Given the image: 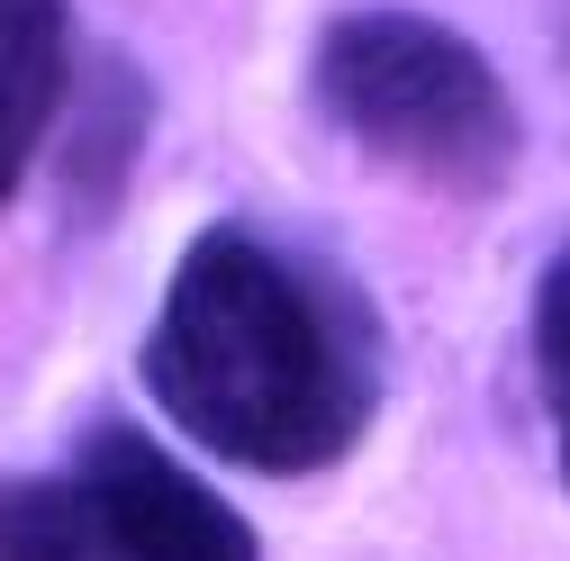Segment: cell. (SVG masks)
<instances>
[{"instance_id": "obj_5", "label": "cell", "mask_w": 570, "mask_h": 561, "mask_svg": "<svg viewBox=\"0 0 570 561\" xmlns=\"http://www.w3.org/2000/svg\"><path fill=\"white\" fill-rule=\"evenodd\" d=\"M534 372L552 398V426H561V480H570V245L552 254L543 291H534Z\"/></svg>"}, {"instance_id": "obj_4", "label": "cell", "mask_w": 570, "mask_h": 561, "mask_svg": "<svg viewBox=\"0 0 570 561\" xmlns=\"http://www.w3.org/2000/svg\"><path fill=\"white\" fill-rule=\"evenodd\" d=\"M63 100V0H0V199H10Z\"/></svg>"}, {"instance_id": "obj_1", "label": "cell", "mask_w": 570, "mask_h": 561, "mask_svg": "<svg viewBox=\"0 0 570 561\" xmlns=\"http://www.w3.org/2000/svg\"><path fill=\"white\" fill-rule=\"evenodd\" d=\"M390 381L381 308L353 272L263 227H199L164 280L146 335V390L173 426L263 480L326 471L363 444Z\"/></svg>"}, {"instance_id": "obj_3", "label": "cell", "mask_w": 570, "mask_h": 561, "mask_svg": "<svg viewBox=\"0 0 570 561\" xmlns=\"http://www.w3.org/2000/svg\"><path fill=\"white\" fill-rule=\"evenodd\" d=\"M0 552H127V561H245L254 525L190 480L136 416H91L73 462L46 480H0Z\"/></svg>"}, {"instance_id": "obj_2", "label": "cell", "mask_w": 570, "mask_h": 561, "mask_svg": "<svg viewBox=\"0 0 570 561\" xmlns=\"http://www.w3.org/2000/svg\"><path fill=\"white\" fill-rule=\"evenodd\" d=\"M317 109L390 173H416L453 199L508 190L525 155V118L498 82V63L425 10H353L317 37L308 63Z\"/></svg>"}]
</instances>
